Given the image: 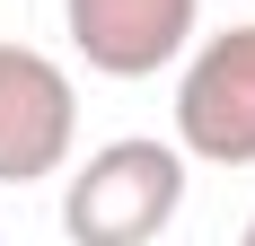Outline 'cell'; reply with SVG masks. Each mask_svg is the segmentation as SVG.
Masks as SVG:
<instances>
[{"label": "cell", "instance_id": "6da1fadb", "mask_svg": "<svg viewBox=\"0 0 255 246\" xmlns=\"http://www.w3.org/2000/svg\"><path fill=\"white\" fill-rule=\"evenodd\" d=\"M185 185H194V158L176 149V132H124V141H97L79 167H62V229L79 246H150L176 229Z\"/></svg>", "mask_w": 255, "mask_h": 246}, {"label": "cell", "instance_id": "7a4b0ae2", "mask_svg": "<svg viewBox=\"0 0 255 246\" xmlns=\"http://www.w3.org/2000/svg\"><path fill=\"white\" fill-rule=\"evenodd\" d=\"M176 149L194 167H255V18L194 35L176 62Z\"/></svg>", "mask_w": 255, "mask_h": 246}, {"label": "cell", "instance_id": "3957f363", "mask_svg": "<svg viewBox=\"0 0 255 246\" xmlns=\"http://www.w3.org/2000/svg\"><path fill=\"white\" fill-rule=\"evenodd\" d=\"M79 149V88L44 44L0 35V185H44Z\"/></svg>", "mask_w": 255, "mask_h": 246}, {"label": "cell", "instance_id": "277c9868", "mask_svg": "<svg viewBox=\"0 0 255 246\" xmlns=\"http://www.w3.org/2000/svg\"><path fill=\"white\" fill-rule=\"evenodd\" d=\"M62 35L97 79H158L203 35V0H62Z\"/></svg>", "mask_w": 255, "mask_h": 246}, {"label": "cell", "instance_id": "5b68a950", "mask_svg": "<svg viewBox=\"0 0 255 246\" xmlns=\"http://www.w3.org/2000/svg\"><path fill=\"white\" fill-rule=\"evenodd\" d=\"M247 246H255V211H247Z\"/></svg>", "mask_w": 255, "mask_h": 246}]
</instances>
